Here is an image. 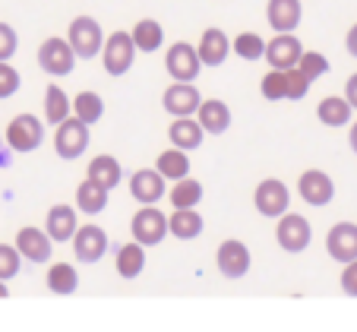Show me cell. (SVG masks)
Returning <instances> with one entry per match:
<instances>
[{"label":"cell","mask_w":357,"mask_h":332,"mask_svg":"<svg viewBox=\"0 0 357 332\" xmlns=\"http://www.w3.org/2000/svg\"><path fill=\"white\" fill-rule=\"evenodd\" d=\"M317 117L326 127H348L351 117H354V108H351V102L344 95H326L317 108Z\"/></svg>","instance_id":"obj_24"},{"label":"cell","mask_w":357,"mask_h":332,"mask_svg":"<svg viewBox=\"0 0 357 332\" xmlns=\"http://www.w3.org/2000/svg\"><path fill=\"white\" fill-rule=\"evenodd\" d=\"M165 193H168V187H165V174L158 168L133 171V177H130V197L139 206H155Z\"/></svg>","instance_id":"obj_13"},{"label":"cell","mask_w":357,"mask_h":332,"mask_svg":"<svg viewBox=\"0 0 357 332\" xmlns=\"http://www.w3.org/2000/svg\"><path fill=\"white\" fill-rule=\"evenodd\" d=\"M171 203H174V209H196V206L202 203V183L193 181V177H181V181H174V187L168 190Z\"/></svg>","instance_id":"obj_31"},{"label":"cell","mask_w":357,"mask_h":332,"mask_svg":"<svg viewBox=\"0 0 357 332\" xmlns=\"http://www.w3.org/2000/svg\"><path fill=\"white\" fill-rule=\"evenodd\" d=\"M89 142V123L79 121L76 114H70L63 123H57V133H54V152L63 158V162H76V158L86 156Z\"/></svg>","instance_id":"obj_1"},{"label":"cell","mask_w":357,"mask_h":332,"mask_svg":"<svg viewBox=\"0 0 357 332\" xmlns=\"http://www.w3.org/2000/svg\"><path fill=\"white\" fill-rule=\"evenodd\" d=\"M231 51H234L237 57H243V61L257 63L259 57H266V41L259 38L257 32H241L234 41H231Z\"/></svg>","instance_id":"obj_34"},{"label":"cell","mask_w":357,"mask_h":332,"mask_svg":"<svg viewBox=\"0 0 357 332\" xmlns=\"http://www.w3.org/2000/svg\"><path fill=\"white\" fill-rule=\"evenodd\" d=\"M253 206H257V212L266 218H282L291 206V190L284 187V181H278V177H266V181L253 190Z\"/></svg>","instance_id":"obj_8"},{"label":"cell","mask_w":357,"mask_h":332,"mask_svg":"<svg viewBox=\"0 0 357 332\" xmlns=\"http://www.w3.org/2000/svg\"><path fill=\"white\" fill-rule=\"evenodd\" d=\"M136 41L130 32H111L105 38V47H101V63H105V73L108 76H123L130 73L136 61Z\"/></svg>","instance_id":"obj_2"},{"label":"cell","mask_w":357,"mask_h":332,"mask_svg":"<svg viewBox=\"0 0 357 332\" xmlns=\"http://www.w3.org/2000/svg\"><path fill=\"white\" fill-rule=\"evenodd\" d=\"M130 231H133V241H139L146 247H155L171 234L168 216L162 209H155V206H142L133 216V222H130Z\"/></svg>","instance_id":"obj_5"},{"label":"cell","mask_w":357,"mask_h":332,"mask_svg":"<svg viewBox=\"0 0 357 332\" xmlns=\"http://www.w3.org/2000/svg\"><path fill=\"white\" fill-rule=\"evenodd\" d=\"M70 114H73V98H70L61 86H47V92H45V121L57 127V123H63Z\"/></svg>","instance_id":"obj_28"},{"label":"cell","mask_w":357,"mask_h":332,"mask_svg":"<svg viewBox=\"0 0 357 332\" xmlns=\"http://www.w3.org/2000/svg\"><path fill=\"white\" fill-rule=\"evenodd\" d=\"M16 247H20L22 259H29V263H47L51 259V247H54V237L47 234L45 228L26 225V228L16 231Z\"/></svg>","instance_id":"obj_15"},{"label":"cell","mask_w":357,"mask_h":332,"mask_svg":"<svg viewBox=\"0 0 357 332\" xmlns=\"http://www.w3.org/2000/svg\"><path fill=\"white\" fill-rule=\"evenodd\" d=\"M266 20H269L272 32H294L303 20L301 0H269L266 3Z\"/></svg>","instance_id":"obj_18"},{"label":"cell","mask_w":357,"mask_h":332,"mask_svg":"<svg viewBox=\"0 0 357 332\" xmlns=\"http://www.w3.org/2000/svg\"><path fill=\"white\" fill-rule=\"evenodd\" d=\"M202 133H206V130H202V123L196 121V117H174V123H171V130H168V139L177 149L193 152L202 146Z\"/></svg>","instance_id":"obj_22"},{"label":"cell","mask_w":357,"mask_h":332,"mask_svg":"<svg viewBox=\"0 0 357 332\" xmlns=\"http://www.w3.org/2000/svg\"><path fill=\"white\" fill-rule=\"evenodd\" d=\"M301 54H303V47H301V41H297L294 32H275V38L266 41V63L275 70L297 67Z\"/></svg>","instance_id":"obj_14"},{"label":"cell","mask_w":357,"mask_h":332,"mask_svg":"<svg viewBox=\"0 0 357 332\" xmlns=\"http://www.w3.org/2000/svg\"><path fill=\"white\" fill-rule=\"evenodd\" d=\"M7 294H10V292H7V282L0 278V298H7Z\"/></svg>","instance_id":"obj_45"},{"label":"cell","mask_w":357,"mask_h":332,"mask_svg":"<svg viewBox=\"0 0 357 332\" xmlns=\"http://www.w3.org/2000/svg\"><path fill=\"white\" fill-rule=\"evenodd\" d=\"M16 47H20V35L10 22H0V61H10L16 54Z\"/></svg>","instance_id":"obj_40"},{"label":"cell","mask_w":357,"mask_h":332,"mask_svg":"<svg viewBox=\"0 0 357 332\" xmlns=\"http://www.w3.org/2000/svg\"><path fill=\"white\" fill-rule=\"evenodd\" d=\"M344 47H348L351 57H357V22L348 29V35H344Z\"/></svg>","instance_id":"obj_43"},{"label":"cell","mask_w":357,"mask_h":332,"mask_svg":"<svg viewBox=\"0 0 357 332\" xmlns=\"http://www.w3.org/2000/svg\"><path fill=\"white\" fill-rule=\"evenodd\" d=\"M73 114L92 127V123H98L105 117V98L98 92H92V89H86V92H79L73 98Z\"/></svg>","instance_id":"obj_32"},{"label":"cell","mask_w":357,"mask_h":332,"mask_svg":"<svg viewBox=\"0 0 357 332\" xmlns=\"http://www.w3.org/2000/svg\"><path fill=\"white\" fill-rule=\"evenodd\" d=\"M326 253L335 263H351L357 259V225L354 222H338L326 234Z\"/></svg>","instance_id":"obj_16"},{"label":"cell","mask_w":357,"mask_h":332,"mask_svg":"<svg viewBox=\"0 0 357 332\" xmlns=\"http://www.w3.org/2000/svg\"><path fill=\"white\" fill-rule=\"evenodd\" d=\"M0 165H7V156H3V152H0Z\"/></svg>","instance_id":"obj_46"},{"label":"cell","mask_w":357,"mask_h":332,"mask_svg":"<svg viewBox=\"0 0 357 332\" xmlns=\"http://www.w3.org/2000/svg\"><path fill=\"white\" fill-rule=\"evenodd\" d=\"M76 228H79V225H76V209H73V206L57 203V206H51V209H47L45 231L54 237V244H61V241H73Z\"/></svg>","instance_id":"obj_20"},{"label":"cell","mask_w":357,"mask_h":332,"mask_svg":"<svg viewBox=\"0 0 357 332\" xmlns=\"http://www.w3.org/2000/svg\"><path fill=\"white\" fill-rule=\"evenodd\" d=\"M86 177L95 181L98 187H105V190H114L117 183L123 181V168L114 156H95L86 168Z\"/></svg>","instance_id":"obj_23"},{"label":"cell","mask_w":357,"mask_h":332,"mask_svg":"<svg viewBox=\"0 0 357 332\" xmlns=\"http://www.w3.org/2000/svg\"><path fill=\"white\" fill-rule=\"evenodd\" d=\"M155 168L165 174V181H181V177H190V158H187V149H177V146H171V149H165L162 156L155 158Z\"/></svg>","instance_id":"obj_27"},{"label":"cell","mask_w":357,"mask_h":332,"mask_svg":"<svg viewBox=\"0 0 357 332\" xmlns=\"http://www.w3.org/2000/svg\"><path fill=\"white\" fill-rule=\"evenodd\" d=\"M79 288V276H76V266L70 263H54L47 269V292L54 294H73Z\"/></svg>","instance_id":"obj_33"},{"label":"cell","mask_w":357,"mask_h":332,"mask_svg":"<svg viewBox=\"0 0 357 332\" xmlns=\"http://www.w3.org/2000/svg\"><path fill=\"white\" fill-rule=\"evenodd\" d=\"M168 228L177 241H193L202 234V216L196 209H174V216H168Z\"/></svg>","instance_id":"obj_29"},{"label":"cell","mask_w":357,"mask_h":332,"mask_svg":"<svg viewBox=\"0 0 357 332\" xmlns=\"http://www.w3.org/2000/svg\"><path fill=\"white\" fill-rule=\"evenodd\" d=\"M348 142H351V149H354V156H357V121H354V127H351V133H348Z\"/></svg>","instance_id":"obj_44"},{"label":"cell","mask_w":357,"mask_h":332,"mask_svg":"<svg viewBox=\"0 0 357 332\" xmlns=\"http://www.w3.org/2000/svg\"><path fill=\"white\" fill-rule=\"evenodd\" d=\"M133 41L139 51H146V54H152V51H158V47L165 45V29L158 20H139L133 26Z\"/></svg>","instance_id":"obj_30"},{"label":"cell","mask_w":357,"mask_h":332,"mask_svg":"<svg viewBox=\"0 0 357 332\" xmlns=\"http://www.w3.org/2000/svg\"><path fill=\"white\" fill-rule=\"evenodd\" d=\"M22 269V253L16 244H0V278L7 282V278L20 276Z\"/></svg>","instance_id":"obj_37"},{"label":"cell","mask_w":357,"mask_h":332,"mask_svg":"<svg viewBox=\"0 0 357 332\" xmlns=\"http://www.w3.org/2000/svg\"><path fill=\"white\" fill-rule=\"evenodd\" d=\"M165 70L177 82H193L202 70L199 51L193 45H187V41H177V45L168 47V54H165Z\"/></svg>","instance_id":"obj_9"},{"label":"cell","mask_w":357,"mask_h":332,"mask_svg":"<svg viewBox=\"0 0 357 332\" xmlns=\"http://www.w3.org/2000/svg\"><path fill=\"white\" fill-rule=\"evenodd\" d=\"M73 253L79 263H98L108 253V231L98 225H79L73 234Z\"/></svg>","instance_id":"obj_12"},{"label":"cell","mask_w":357,"mask_h":332,"mask_svg":"<svg viewBox=\"0 0 357 332\" xmlns=\"http://www.w3.org/2000/svg\"><path fill=\"white\" fill-rule=\"evenodd\" d=\"M338 285H342V292L348 294V298H357V259L344 263V269H342V278H338Z\"/></svg>","instance_id":"obj_41"},{"label":"cell","mask_w":357,"mask_h":332,"mask_svg":"<svg viewBox=\"0 0 357 332\" xmlns=\"http://www.w3.org/2000/svg\"><path fill=\"white\" fill-rule=\"evenodd\" d=\"M20 70L13 67V63L0 61V98H10V95L20 92Z\"/></svg>","instance_id":"obj_39"},{"label":"cell","mask_w":357,"mask_h":332,"mask_svg":"<svg viewBox=\"0 0 357 332\" xmlns=\"http://www.w3.org/2000/svg\"><path fill=\"white\" fill-rule=\"evenodd\" d=\"M284 80H288V102H301V98H307V92H310V86H313V80L303 73L301 67L284 70Z\"/></svg>","instance_id":"obj_36"},{"label":"cell","mask_w":357,"mask_h":332,"mask_svg":"<svg viewBox=\"0 0 357 332\" xmlns=\"http://www.w3.org/2000/svg\"><path fill=\"white\" fill-rule=\"evenodd\" d=\"M250 263H253V257H250L247 244L243 241H237V237H228V241H222L215 250V266L218 272H222L225 278H243L250 272Z\"/></svg>","instance_id":"obj_10"},{"label":"cell","mask_w":357,"mask_h":332,"mask_svg":"<svg viewBox=\"0 0 357 332\" xmlns=\"http://www.w3.org/2000/svg\"><path fill=\"white\" fill-rule=\"evenodd\" d=\"M196 51H199L202 67H222V63L228 61V54H231V41H228V35H225L222 29L212 26V29H206V32H202Z\"/></svg>","instance_id":"obj_19"},{"label":"cell","mask_w":357,"mask_h":332,"mask_svg":"<svg viewBox=\"0 0 357 332\" xmlns=\"http://www.w3.org/2000/svg\"><path fill=\"white\" fill-rule=\"evenodd\" d=\"M259 89H263V98H266V102H282V98H288V80H284V70L272 67L269 73L263 76Z\"/></svg>","instance_id":"obj_35"},{"label":"cell","mask_w":357,"mask_h":332,"mask_svg":"<svg viewBox=\"0 0 357 332\" xmlns=\"http://www.w3.org/2000/svg\"><path fill=\"white\" fill-rule=\"evenodd\" d=\"M7 146L13 152H35L45 142V123L38 121L35 114H16L13 121L7 123V133H3Z\"/></svg>","instance_id":"obj_4"},{"label":"cell","mask_w":357,"mask_h":332,"mask_svg":"<svg viewBox=\"0 0 357 332\" xmlns=\"http://www.w3.org/2000/svg\"><path fill=\"white\" fill-rule=\"evenodd\" d=\"M67 41L73 45V51H76L79 61H92L101 47H105V32H101V26H98L95 16H76V20L70 22Z\"/></svg>","instance_id":"obj_3"},{"label":"cell","mask_w":357,"mask_h":332,"mask_svg":"<svg viewBox=\"0 0 357 332\" xmlns=\"http://www.w3.org/2000/svg\"><path fill=\"white\" fill-rule=\"evenodd\" d=\"M297 67H301L303 73H307L313 82H317L319 76H326V73H329V57H326V54H319V51H303V54H301V61H297Z\"/></svg>","instance_id":"obj_38"},{"label":"cell","mask_w":357,"mask_h":332,"mask_svg":"<svg viewBox=\"0 0 357 332\" xmlns=\"http://www.w3.org/2000/svg\"><path fill=\"white\" fill-rule=\"evenodd\" d=\"M344 98L351 102V108L357 111V73L348 76V82H344Z\"/></svg>","instance_id":"obj_42"},{"label":"cell","mask_w":357,"mask_h":332,"mask_svg":"<svg viewBox=\"0 0 357 332\" xmlns=\"http://www.w3.org/2000/svg\"><path fill=\"white\" fill-rule=\"evenodd\" d=\"M199 102H202V95H199V89H196L193 82H177L174 80L168 89H165V95H162L165 111H168V114H174V117L196 114Z\"/></svg>","instance_id":"obj_17"},{"label":"cell","mask_w":357,"mask_h":332,"mask_svg":"<svg viewBox=\"0 0 357 332\" xmlns=\"http://www.w3.org/2000/svg\"><path fill=\"white\" fill-rule=\"evenodd\" d=\"M108 193L111 190L98 187L95 181H82L79 187H76V209L86 212V216H98V212H105V206H108Z\"/></svg>","instance_id":"obj_26"},{"label":"cell","mask_w":357,"mask_h":332,"mask_svg":"<svg viewBox=\"0 0 357 332\" xmlns=\"http://www.w3.org/2000/svg\"><path fill=\"white\" fill-rule=\"evenodd\" d=\"M38 67L51 76H70L76 67V51L67 38H45L38 47Z\"/></svg>","instance_id":"obj_7"},{"label":"cell","mask_w":357,"mask_h":332,"mask_svg":"<svg viewBox=\"0 0 357 332\" xmlns=\"http://www.w3.org/2000/svg\"><path fill=\"white\" fill-rule=\"evenodd\" d=\"M117 276L121 278H139L142 269H146V244H139V241H130V244H123L121 250H117Z\"/></svg>","instance_id":"obj_25"},{"label":"cell","mask_w":357,"mask_h":332,"mask_svg":"<svg viewBox=\"0 0 357 332\" xmlns=\"http://www.w3.org/2000/svg\"><path fill=\"white\" fill-rule=\"evenodd\" d=\"M275 241L284 253H303L313 241V228L303 216H297V212H284V216L278 218Z\"/></svg>","instance_id":"obj_6"},{"label":"cell","mask_w":357,"mask_h":332,"mask_svg":"<svg viewBox=\"0 0 357 332\" xmlns=\"http://www.w3.org/2000/svg\"><path fill=\"white\" fill-rule=\"evenodd\" d=\"M297 193H301V199L307 206H329L332 199H335V181H332L326 171L319 168H310L303 171L301 181H297Z\"/></svg>","instance_id":"obj_11"},{"label":"cell","mask_w":357,"mask_h":332,"mask_svg":"<svg viewBox=\"0 0 357 332\" xmlns=\"http://www.w3.org/2000/svg\"><path fill=\"white\" fill-rule=\"evenodd\" d=\"M196 121L202 123L206 133L218 136L231 127V108L222 98H206V102H199V108H196Z\"/></svg>","instance_id":"obj_21"}]
</instances>
